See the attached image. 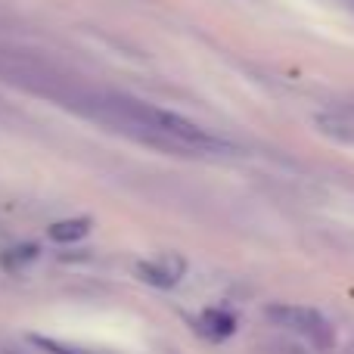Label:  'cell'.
<instances>
[{
	"instance_id": "cell-1",
	"label": "cell",
	"mask_w": 354,
	"mask_h": 354,
	"mask_svg": "<svg viewBox=\"0 0 354 354\" xmlns=\"http://www.w3.org/2000/svg\"><path fill=\"white\" fill-rule=\"evenodd\" d=\"M97 103V112L109 122L122 124L124 131H137L143 140L162 143V147L193 149V153H230V143L208 134L196 122L183 118L180 112L162 109L153 103H140L131 97H84Z\"/></svg>"
},
{
	"instance_id": "cell-2",
	"label": "cell",
	"mask_w": 354,
	"mask_h": 354,
	"mask_svg": "<svg viewBox=\"0 0 354 354\" xmlns=\"http://www.w3.org/2000/svg\"><path fill=\"white\" fill-rule=\"evenodd\" d=\"M264 317H268L274 326H283V330L308 339L317 351H330L333 345H336V333H333L330 320H326L320 311H314V308L283 305V301H277V305L264 308Z\"/></svg>"
},
{
	"instance_id": "cell-3",
	"label": "cell",
	"mask_w": 354,
	"mask_h": 354,
	"mask_svg": "<svg viewBox=\"0 0 354 354\" xmlns=\"http://www.w3.org/2000/svg\"><path fill=\"white\" fill-rule=\"evenodd\" d=\"M137 280L147 283V286H156V289H174L177 283L183 280L187 274V261L180 255H162L156 261H140L134 268Z\"/></svg>"
},
{
	"instance_id": "cell-4",
	"label": "cell",
	"mask_w": 354,
	"mask_h": 354,
	"mask_svg": "<svg viewBox=\"0 0 354 354\" xmlns=\"http://www.w3.org/2000/svg\"><path fill=\"white\" fill-rule=\"evenodd\" d=\"M196 330H199L202 336H208L212 342H224V339H230L233 333H236V317H233L230 311H224V308H208V311L199 314Z\"/></svg>"
},
{
	"instance_id": "cell-5",
	"label": "cell",
	"mask_w": 354,
	"mask_h": 354,
	"mask_svg": "<svg viewBox=\"0 0 354 354\" xmlns=\"http://www.w3.org/2000/svg\"><path fill=\"white\" fill-rule=\"evenodd\" d=\"M93 221L91 218H66V221H56V224L47 227V239L50 243H59V245H72L78 239H84L91 233Z\"/></svg>"
},
{
	"instance_id": "cell-6",
	"label": "cell",
	"mask_w": 354,
	"mask_h": 354,
	"mask_svg": "<svg viewBox=\"0 0 354 354\" xmlns=\"http://www.w3.org/2000/svg\"><path fill=\"white\" fill-rule=\"evenodd\" d=\"M31 345H37V348L47 351V354H97V351L81 348V345H68V342H59V339H47V336H31Z\"/></svg>"
},
{
	"instance_id": "cell-7",
	"label": "cell",
	"mask_w": 354,
	"mask_h": 354,
	"mask_svg": "<svg viewBox=\"0 0 354 354\" xmlns=\"http://www.w3.org/2000/svg\"><path fill=\"white\" fill-rule=\"evenodd\" d=\"M35 258H37V245L25 243V245H16V249H10L6 261H10V264H25V261H35Z\"/></svg>"
},
{
	"instance_id": "cell-8",
	"label": "cell",
	"mask_w": 354,
	"mask_h": 354,
	"mask_svg": "<svg viewBox=\"0 0 354 354\" xmlns=\"http://www.w3.org/2000/svg\"><path fill=\"white\" fill-rule=\"evenodd\" d=\"M6 354H16V351H6Z\"/></svg>"
}]
</instances>
